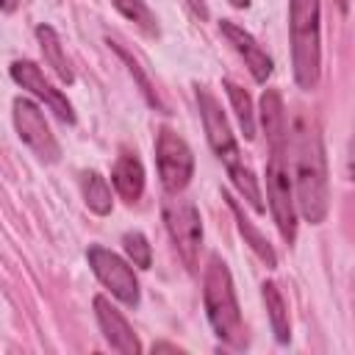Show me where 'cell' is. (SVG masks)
Returning a JSON list of instances; mask_svg holds the SVG:
<instances>
[{
    "label": "cell",
    "instance_id": "obj_6",
    "mask_svg": "<svg viewBox=\"0 0 355 355\" xmlns=\"http://www.w3.org/2000/svg\"><path fill=\"white\" fill-rule=\"evenodd\" d=\"M155 166L161 186L169 194H180L194 175V153L172 128L161 125L155 133Z\"/></svg>",
    "mask_w": 355,
    "mask_h": 355
},
{
    "label": "cell",
    "instance_id": "obj_23",
    "mask_svg": "<svg viewBox=\"0 0 355 355\" xmlns=\"http://www.w3.org/2000/svg\"><path fill=\"white\" fill-rule=\"evenodd\" d=\"M17 6H19V0H0V11H6V14H14Z\"/></svg>",
    "mask_w": 355,
    "mask_h": 355
},
{
    "label": "cell",
    "instance_id": "obj_15",
    "mask_svg": "<svg viewBox=\"0 0 355 355\" xmlns=\"http://www.w3.org/2000/svg\"><path fill=\"white\" fill-rule=\"evenodd\" d=\"M222 197H225V202H227V208L233 211V219H236V227H239V233L244 236V244H250V250L261 258V263H266V269H272L275 263H277V255H275V250H272V244H269V239L244 216V211H241V205L236 202V197H230L227 191H222Z\"/></svg>",
    "mask_w": 355,
    "mask_h": 355
},
{
    "label": "cell",
    "instance_id": "obj_13",
    "mask_svg": "<svg viewBox=\"0 0 355 355\" xmlns=\"http://www.w3.org/2000/svg\"><path fill=\"white\" fill-rule=\"evenodd\" d=\"M111 183L128 205L141 200V194H144V166H141L136 150H119V155L111 166Z\"/></svg>",
    "mask_w": 355,
    "mask_h": 355
},
{
    "label": "cell",
    "instance_id": "obj_9",
    "mask_svg": "<svg viewBox=\"0 0 355 355\" xmlns=\"http://www.w3.org/2000/svg\"><path fill=\"white\" fill-rule=\"evenodd\" d=\"M14 128H17L19 139L33 150V155L42 158L44 164H55L61 158V147H58L42 108L33 100H28V97L14 100Z\"/></svg>",
    "mask_w": 355,
    "mask_h": 355
},
{
    "label": "cell",
    "instance_id": "obj_17",
    "mask_svg": "<svg viewBox=\"0 0 355 355\" xmlns=\"http://www.w3.org/2000/svg\"><path fill=\"white\" fill-rule=\"evenodd\" d=\"M36 39H39V47H42V53H44V61L53 67V72L64 80V83H72L75 80V72H72V67H69V61H67V55H64V47H61V39H58V33H55V28L53 25H36Z\"/></svg>",
    "mask_w": 355,
    "mask_h": 355
},
{
    "label": "cell",
    "instance_id": "obj_22",
    "mask_svg": "<svg viewBox=\"0 0 355 355\" xmlns=\"http://www.w3.org/2000/svg\"><path fill=\"white\" fill-rule=\"evenodd\" d=\"M122 247H125V255L130 258L133 266H139V269H150L153 266V250H150V241H147L144 233L128 230L122 236Z\"/></svg>",
    "mask_w": 355,
    "mask_h": 355
},
{
    "label": "cell",
    "instance_id": "obj_24",
    "mask_svg": "<svg viewBox=\"0 0 355 355\" xmlns=\"http://www.w3.org/2000/svg\"><path fill=\"white\" fill-rule=\"evenodd\" d=\"M227 3H230L233 8H247V6H250V0H227Z\"/></svg>",
    "mask_w": 355,
    "mask_h": 355
},
{
    "label": "cell",
    "instance_id": "obj_2",
    "mask_svg": "<svg viewBox=\"0 0 355 355\" xmlns=\"http://www.w3.org/2000/svg\"><path fill=\"white\" fill-rule=\"evenodd\" d=\"M194 97H197V108H200V119H202V128H205V139L214 150V155L222 161V166L227 169L233 186L239 189V194L255 208V211H263V197H261V186L250 169V164L244 161L241 150H239V141L230 130V122L219 105V100L205 89V86H194Z\"/></svg>",
    "mask_w": 355,
    "mask_h": 355
},
{
    "label": "cell",
    "instance_id": "obj_19",
    "mask_svg": "<svg viewBox=\"0 0 355 355\" xmlns=\"http://www.w3.org/2000/svg\"><path fill=\"white\" fill-rule=\"evenodd\" d=\"M222 86H225V92H227V100H230L233 111H236V119H239V128H241L244 139H247V141L255 139V108H252L250 94H247L239 83H233V80H222Z\"/></svg>",
    "mask_w": 355,
    "mask_h": 355
},
{
    "label": "cell",
    "instance_id": "obj_12",
    "mask_svg": "<svg viewBox=\"0 0 355 355\" xmlns=\"http://www.w3.org/2000/svg\"><path fill=\"white\" fill-rule=\"evenodd\" d=\"M219 31H222V36L233 44V50L244 58L250 75H252L258 83H266V78L272 75L275 64H272L269 53L255 42V36H252L250 31H244V28H241L239 22H233V19H222V22H219Z\"/></svg>",
    "mask_w": 355,
    "mask_h": 355
},
{
    "label": "cell",
    "instance_id": "obj_25",
    "mask_svg": "<svg viewBox=\"0 0 355 355\" xmlns=\"http://www.w3.org/2000/svg\"><path fill=\"white\" fill-rule=\"evenodd\" d=\"M336 6H338V11H341V14H347V11H349V0H336Z\"/></svg>",
    "mask_w": 355,
    "mask_h": 355
},
{
    "label": "cell",
    "instance_id": "obj_21",
    "mask_svg": "<svg viewBox=\"0 0 355 355\" xmlns=\"http://www.w3.org/2000/svg\"><path fill=\"white\" fill-rule=\"evenodd\" d=\"M108 44H111V47L116 50V55H119V58H122V61L128 64V69H130V75H133V78L139 80V86H141V94H144V100H147V103H150L153 108H158V111H166V105L161 103V97H158V92L153 89V83H150V80H147V75L141 72V67H139V61H136V58H133V55H130V53H128V50H125V47L119 44V42H114V39H108Z\"/></svg>",
    "mask_w": 355,
    "mask_h": 355
},
{
    "label": "cell",
    "instance_id": "obj_3",
    "mask_svg": "<svg viewBox=\"0 0 355 355\" xmlns=\"http://www.w3.org/2000/svg\"><path fill=\"white\" fill-rule=\"evenodd\" d=\"M202 305H205V316L214 336L233 349H244L247 333H244L241 308L236 300L230 269L219 255H211L202 272Z\"/></svg>",
    "mask_w": 355,
    "mask_h": 355
},
{
    "label": "cell",
    "instance_id": "obj_8",
    "mask_svg": "<svg viewBox=\"0 0 355 355\" xmlns=\"http://www.w3.org/2000/svg\"><path fill=\"white\" fill-rule=\"evenodd\" d=\"M164 222L169 239L189 269H197L200 247H202V219L194 202L189 200H166L164 202Z\"/></svg>",
    "mask_w": 355,
    "mask_h": 355
},
{
    "label": "cell",
    "instance_id": "obj_14",
    "mask_svg": "<svg viewBox=\"0 0 355 355\" xmlns=\"http://www.w3.org/2000/svg\"><path fill=\"white\" fill-rule=\"evenodd\" d=\"M261 125L266 130V141L272 144H288V122H286V105L277 89H266L261 94Z\"/></svg>",
    "mask_w": 355,
    "mask_h": 355
},
{
    "label": "cell",
    "instance_id": "obj_11",
    "mask_svg": "<svg viewBox=\"0 0 355 355\" xmlns=\"http://www.w3.org/2000/svg\"><path fill=\"white\" fill-rule=\"evenodd\" d=\"M92 305H94V316H97V324H100L105 344L119 355H139L141 341L136 338V333L128 324V319L122 316V311H116V305H111V300L103 294H97L92 300Z\"/></svg>",
    "mask_w": 355,
    "mask_h": 355
},
{
    "label": "cell",
    "instance_id": "obj_18",
    "mask_svg": "<svg viewBox=\"0 0 355 355\" xmlns=\"http://www.w3.org/2000/svg\"><path fill=\"white\" fill-rule=\"evenodd\" d=\"M80 191H83V202L92 214L97 216H108L111 208H114V200H111V189H108V180L97 172V169H86L80 175Z\"/></svg>",
    "mask_w": 355,
    "mask_h": 355
},
{
    "label": "cell",
    "instance_id": "obj_7",
    "mask_svg": "<svg viewBox=\"0 0 355 355\" xmlns=\"http://www.w3.org/2000/svg\"><path fill=\"white\" fill-rule=\"evenodd\" d=\"M86 258H89V266L94 272V277L128 308H136L139 300H141V288H139V277L133 272V266L119 258L114 250L103 247V244H92L86 250Z\"/></svg>",
    "mask_w": 355,
    "mask_h": 355
},
{
    "label": "cell",
    "instance_id": "obj_1",
    "mask_svg": "<svg viewBox=\"0 0 355 355\" xmlns=\"http://www.w3.org/2000/svg\"><path fill=\"white\" fill-rule=\"evenodd\" d=\"M294 205L305 222L322 225L330 211V178L327 155L319 125L300 114L294 119Z\"/></svg>",
    "mask_w": 355,
    "mask_h": 355
},
{
    "label": "cell",
    "instance_id": "obj_20",
    "mask_svg": "<svg viewBox=\"0 0 355 355\" xmlns=\"http://www.w3.org/2000/svg\"><path fill=\"white\" fill-rule=\"evenodd\" d=\"M111 6L125 19H130L144 36H158V19H155V14L150 11V6L144 0H111Z\"/></svg>",
    "mask_w": 355,
    "mask_h": 355
},
{
    "label": "cell",
    "instance_id": "obj_4",
    "mask_svg": "<svg viewBox=\"0 0 355 355\" xmlns=\"http://www.w3.org/2000/svg\"><path fill=\"white\" fill-rule=\"evenodd\" d=\"M319 0H288V36L294 80L302 92H313L322 67V36H319Z\"/></svg>",
    "mask_w": 355,
    "mask_h": 355
},
{
    "label": "cell",
    "instance_id": "obj_10",
    "mask_svg": "<svg viewBox=\"0 0 355 355\" xmlns=\"http://www.w3.org/2000/svg\"><path fill=\"white\" fill-rule=\"evenodd\" d=\"M11 78H14V83H19L22 89H28L33 97H39L61 122H67V125L75 122V111H72V103L67 100V94H61V92L42 75V69H39L33 61H14V64H11Z\"/></svg>",
    "mask_w": 355,
    "mask_h": 355
},
{
    "label": "cell",
    "instance_id": "obj_16",
    "mask_svg": "<svg viewBox=\"0 0 355 355\" xmlns=\"http://www.w3.org/2000/svg\"><path fill=\"white\" fill-rule=\"evenodd\" d=\"M261 297H263V305H266V313H269V324H272V333H275L277 344H288L291 341V319H288V305H286L277 283L266 280L261 286Z\"/></svg>",
    "mask_w": 355,
    "mask_h": 355
},
{
    "label": "cell",
    "instance_id": "obj_5",
    "mask_svg": "<svg viewBox=\"0 0 355 355\" xmlns=\"http://www.w3.org/2000/svg\"><path fill=\"white\" fill-rule=\"evenodd\" d=\"M286 147L288 144H272L269 161H266V197L275 216V225L286 244H294L297 239V205H294V186L286 164Z\"/></svg>",
    "mask_w": 355,
    "mask_h": 355
}]
</instances>
